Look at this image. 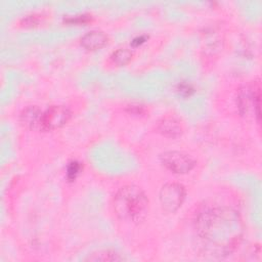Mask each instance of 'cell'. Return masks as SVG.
Masks as SVG:
<instances>
[{"mask_svg": "<svg viewBox=\"0 0 262 262\" xmlns=\"http://www.w3.org/2000/svg\"><path fill=\"white\" fill-rule=\"evenodd\" d=\"M196 230L206 246L218 255L233 250L242 236V222L228 208H210L202 212L196 220Z\"/></svg>", "mask_w": 262, "mask_h": 262, "instance_id": "obj_1", "label": "cell"}, {"mask_svg": "<svg viewBox=\"0 0 262 262\" xmlns=\"http://www.w3.org/2000/svg\"><path fill=\"white\" fill-rule=\"evenodd\" d=\"M113 204L116 215L122 220L139 222L147 214L148 199L137 185L122 186L116 192Z\"/></svg>", "mask_w": 262, "mask_h": 262, "instance_id": "obj_2", "label": "cell"}, {"mask_svg": "<svg viewBox=\"0 0 262 262\" xmlns=\"http://www.w3.org/2000/svg\"><path fill=\"white\" fill-rule=\"evenodd\" d=\"M185 198V189L183 185L176 182H168L164 184L160 190V202L163 209L173 213L179 209Z\"/></svg>", "mask_w": 262, "mask_h": 262, "instance_id": "obj_3", "label": "cell"}, {"mask_svg": "<svg viewBox=\"0 0 262 262\" xmlns=\"http://www.w3.org/2000/svg\"><path fill=\"white\" fill-rule=\"evenodd\" d=\"M160 159L167 169L178 174L187 173L195 166L194 159L182 151L168 150L163 152Z\"/></svg>", "mask_w": 262, "mask_h": 262, "instance_id": "obj_4", "label": "cell"}, {"mask_svg": "<svg viewBox=\"0 0 262 262\" xmlns=\"http://www.w3.org/2000/svg\"><path fill=\"white\" fill-rule=\"evenodd\" d=\"M237 106L243 116L255 113L258 121H260V89L244 86L237 93Z\"/></svg>", "mask_w": 262, "mask_h": 262, "instance_id": "obj_5", "label": "cell"}, {"mask_svg": "<svg viewBox=\"0 0 262 262\" xmlns=\"http://www.w3.org/2000/svg\"><path fill=\"white\" fill-rule=\"evenodd\" d=\"M71 118V111L66 105H52L43 112L42 130H54L62 127Z\"/></svg>", "mask_w": 262, "mask_h": 262, "instance_id": "obj_6", "label": "cell"}, {"mask_svg": "<svg viewBox=\"0 0 262 262\" xmlns=\"http://www.w3.org/2000/svg\"><path fill=\"white\" fill-rule=\"evenodd\" d=\"M107 36L99 30H92L84 34L81 38V45L88 50H97L107 43Z\"/></svg>", "mask_w": 262, "mask_h": 262, "instance_id": "obj_7", "label": "cell"}, {"mask_svg": "<svg viewBox=\"0 0 262 262\" xmlns=\"http://www.w3.org/2000/svg\"><path fill=\"white\" fill-rule=\"evenodd\" d=\"M157 130L169 138H176L182 134V126L174 117L162 118L157 124Z\"/></svg>", "mask_w": 262, "mask_h": 262, "instance_id": "obj_8", "label": "cell"}, {"mask_svg": "<svg viewBox=\"0 0 262 262\" xmlns=\"http://www.w3.org/2000/svg\"><path fill=\"white\" fill-rule=\"evenodd\" d=\"M43 112L36 105H30L26 107L20 114V122L31 128V129H39L42 130L41 120H42Z\"/></svg>", "mask_w": 262, "mask_h": 262, "instance_id": "obj_9", "label": "cell"}, {"mask_svg": "<svg viewBox=\"0 0 262 262\" xmlns=\"http://www.w3.org/2000/svg\"><path fill=\"white\" fill-rule=\"evenodd\" d=\"M132 57V52L127 48H119L113 52L111 58L117 66L127 64Z\"/></svg>", "mask_w": 262, "mask_h": 262, "instance_id": "obj_10", "label": "cell"}, {"mask_svg": "<svg viewBox=\"0 0 262 262\" xmlns=\"http://www.w3.org/2000/svg\"><path fill=\"white\" fill-rule=\"evenodd\" d=\"M82 169L81 163H79L78 161H72L69 163L68 167H67V177L69 180L73 181L76 179V177L78 176V174L80 173Z\"/></svg>", "mask_w": 262, "mask_h": 262, "instance_id": "obj_11", "label": "cell"}, {"mask_svg": "<svg viewBox=\"0 0 262 262\" xmlns=\"http://www.w3.org/2000/svg\"><path fill=\"white\" fill-rule=\"evenodd\" d=\"M89 260L92 261H118V260H122L121 257L118 256V254L116 253H111L110 252H103V253H99L96 257H89Z\"/></svg>", "mask_w": 262, "mask_h": 262, "instance_id": "obj_12", "label": "cell"}, {"mask_svg": "<svg viewBox=\"0 0 262 262\" xmlns=\"http://www.w3.org/2000/svg\"><path fill=\"white\" fill-rule=\"evenodd\" d=\"M177 91L178 93L181 95V96H189L191 95V93L193 92V88L190 84L188 83H185V82H182V83H179L178 86H177Z\"/></svg>", "mask_w": 262, "mask_h": 262, "instance_id": "obj_13", "label": "cell"}, {"mask_svg": "<svg viewBox=\"0 0 262 262\" xmlns=\"http://www.w3.org/2000/svg\"><path fill=\"white\" fill-rule=\"evenodd\" d=\"M90 15L88 14H79V15H72V16H69L67 18H64V20L67 23H71V24H83V23H86L90 19L89 17Z\"/></svg>", "mask_w": 262, "mask_h": 262, "instance_id": "obj_14", "label": "cell"}, {"mask_svg": "<svg viewBox=\"0 0 262 262\" xmlns=\"http://www.w3.org/2000/svg\"><path fill=\"white\" fill-rule=\"evenodd\" d=\"M146 40V36H138V37H135L132 41H131V45L136 47V46H139L141 45L142 43H144Z\"/></svg>", "mask_w": 262, "mask_h": 262, "instance_id": "obj_15", "label": "cell"}]
</instances>
